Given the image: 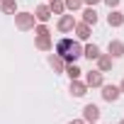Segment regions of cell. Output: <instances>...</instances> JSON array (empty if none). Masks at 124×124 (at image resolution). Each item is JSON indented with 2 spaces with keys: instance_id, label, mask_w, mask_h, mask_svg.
I'll return each instance as SVG.
<instances>
[{
  "instance_id": "cell-1",
  "label": "cell",
  "mask_w": 124,
  "mask_h": 124,
  "mask_svg": "<svg viewBox=\"0 0 124 124\" xmlns=\"http://www.w3.org/2000/svg\"><path fill=\"white\" fill-rule=\"evenodd\" d=\"M56 54L63 58V61L73 63L76 58H80V56H83V46H80L78 41H73V39H61V41L56 44Z\"/></svg>"
},
{
  "instance_id": "cell-2",
  "label": "cell",
  "mask_w": 124,
  "mask_h": 124,
  "mask_svg": "<svg viewBox=\"0 0 124 124\" xmlns=\"http://www.w3.org/2000/svg\"><path fill=\"white\" fill-rule=\"evenodd\" d=\"M34 15L32 12H17L15 15V24H17V29H22V32H27V29H34Z\"/></svg>"
},
{
  "instance_id": "cell-3",
  "label": "cell",
  "mask_w": 124,
  "mask_h": 124,
  "mask_svg": "<svg viewBox=\"0 0 124 124\" xmlns=\"http://www.w3.org/2000/svg\"><path fill=\"white\" fill-rule=\"evenodd\" d=\"M97 119H100V109H97V105H85V109H83V122L90 124V122H97Z\"/></svg>"
},
{
  "instance_id": "cell-4",
  "label": "cell",
  "mask_w": 124,
  "mask_h": 124,
  "mask_svg": "<svg viewBox=\"0 0 124 124\" xmlns=\"http://www.w3.org/2000/svg\"><path fill=\"white\" fill-rule=\"evenodd\" d=\"M85 85L88 88H100L102 85V71H90L85 76Z\"/></svg>"
},
{
  "instance_id": "cell-5",
  "label": "cell",
  "mask_w": 124,
  "mask_h": 124,
  "mask_svg": "<svg viewBox=\"0 0 124 124\" xmlns=\"http://www.w3.org/2000/svg\"><path fill=\"white\" fill-rule=\"evenodd\" d=\"M71 29H76V20L73 15H63L58 20V32H71Z\"/></svg>"
},
{
  "instance_id": "cell-6",
  "label": "cell",
  "mask_w": 124,
  "mask_h": 124,
  "mask_svg": "<svg viewBox=\"0 0 124 124\" xmlns=\"http://www.w3.org/2000/svg\"><path fill=\"white\" fill-rule=\"evenodd\" d=\"M102 97H105L107 102H114V100L119 97V88H117V85H102Z\"/></svg>"
},
{
  "instance_id": "cell-7",
  "label": "cell",
  "mask_w": 124,
  "mask_h": 124,
  "mask_svg": "<svg viewBox=\"0 0 124 124\" xmlns=\"http://www.w3.org/2000/svg\"><path fill=\"white\" fill-rule=\"evenodd\" d=\"M49 66L56 71V73H63L66 71V63H63V58H61L58 54H54V56H49Z\"/></svg>"
},
{
  "instance_id": "cell-8",
  "label": "cell",
  "mask_w": 124,
  "mask_h": 124,
  "mask_svg": "<svg viewBox=\"0 0 124 124\" xmlns=\"http://www.w3.org/2000/svg\"><path fill=\"white\" fill-rule=\"evenodd\" d=\"M85 90H88V85H85V83H80L78 78H76V80H71V93H73V97H83V95H85Z\"/></svg>"
},
{
  "instance_id": "cell-9",
  "label": "cell",
  "mask_w": 124,
  "mask_h": 124,
  "mask_svg": "<svg viewBox=\"0 0 124 124\" xmlns=\"http://www.w3.org/2000/svg\"><path fill=\"white\" fill-rule=\"evenodd\" d=\"M107 22H109V27H122V24H124V15L117 12V10H112V12L107 15Z\"/></svg>"
},
{
  "instance_id": "cell-10",
  "label": "cell",
  "mask_w": 124,
  "mask_h": 124,
  "mask_svg": "<svg viewBox=\"0 0 124 124\" xmlns=\"http://www.w3.org/2000/svg\"><path fill=\"white\" fill-rule=\"evenodd\" d=\"M107 49H109V54H112L114 58H119V56H124V44H122L119 39H114V41H109V46H107Z\"/></svg>"
},
{
  "instance_id": "cell-11",
  "label": "cell",
  "mask_w": 124,
  "mask_h": 124,
  "mask_svg": "<svg viewBox=\"0 0 124 124\" xmlns=\"http://www.w3.org/2000/svg\"><path fill=\"white\" fill-rule=\"evenodd\" d=\"M76 34H78V39H83V41H85V39L90 37V24H85V22H80V24H78V22H76Z\"/></svg>"
},
{
  "instance_id": "cell-12",
  "label": "cell",
  "mask_w": 124,
  "mask_h": 124,
  "mask_svg": "<svg viewBox=\"0 0 124 124\" xmlns=\"http://www.w3.org/2000/svg\"><path fill=\"white\" fill-rule=\"evenodd\" d=\"M49 10H51V15H63L66 5H63V0H51V3H49Z\"/></svg>"
},
{
  "instance_id": "cell-13",
  "label": "cell",
  "mask_w": 124,
  "mask_h": 124,
  "mask_svg": "<svg viewBox=\"0 0 124 124\" xmlns=\"http://www.w3.org/2000/svg\"><path fill=\"white\" fill-rule=\"evenodd\" d=\"M34 17H37L39 22H46V20L51 17V10H49V5H39V8H37V15H34Z\"/></svg>"
},
{
  "instance_id": "cell-14",
  "label": "cell",
  "mask_w": 124,
  "mask_h": 124,
  "mask_svg": "<svg viewBox=\"0 0 124 124\" xmlns=\"http://www.w3.org/2000/svg\"><path fill=\"white\" fill-rule=\"evenodd\" d=\"M97 66H100L102 73L109 71V68H112V56H102V54H100V56H97Z\"/></svg>"
},
{
  "instance_id": "cell-15",
  "label": "cell",
  "mask_w": 124,
  "mask_h": 124,
  "mask_svg": "<svg viewBox=\"0 0 124 124\" xmlns=\"http://www.w3.org/2000/svg\"><path fill=\"white\" fill-rule=\"evenodd\" d=\"M83 22H85V24H95V22H97V12H95V8H88V10L83 12Z\"/></svg>"
},
{
  "instance_id": "cell-16",
  "label": "cell",
  "mask_w": 124,
  "mask_h": 124,
  "mask_svg": "<svg viewBox=\"0 0 124 124\" xmlns=\"http://www.w3.org/2000/svg\"><path fill=\"white\" fill-rule=\"evenodd\" d=\"M37 49H41V51H49V49H51V39H49V34L37 37Z\"/></svg>"
},
{
  "instance_id": "cell-17",
  "label": "cell",
  "mask_w": 124,
  "mask_h": 124,
  "mask_svg": "<svg viewBox=\"0 0 124 124\" xmlns=\"http://www.w3.org/2000/svg\"><path fill=\"white\" fill-rule=\"evenodd\" d=\"M83 56H85V58H90V61H93V58H97V56H100V49H97V46H95V44H88V46H85V49H83Z\"/></svg>"
},
{
  "instance_id": "cell-18",
  "label": "cell",
  "mask_w": 124,
  "mask_h": 124,
  "mask_svg": "<svg viewBox=\"0 0 124 124\" xmlns=\"http://www.w3.org/2000/svg\"><path fill=\"white\" fill-rule=\"evenodd\" d=\"M66 73L71 76V80H76V78H80V73H83V71H80L76 63H68V66H66Z\"/></svg>"
},
{
  "instance_id": "cell-19",
  "label": "cell",
  "mask_w": 124,
  "mask_h": 124,
  "mask_svg": "<svg viewBox=\"0 0 124 124\" xmlns=\"http://www.w3.org/2000/svg\"><path fill=\"white\" fill-rule=\"evenodd\" d=\"M17 10V3H15V0H3V12H15Z\"/></svg>"
},
{
  "instance_id": "cell-20",
  "label": "cell",
  "mask_w": 124,
  "mask_h": 124,
  "mask_svg": "<svg viewBox=\"0 0 124 124\" xmlns=\"http://www.w3.org/2000/svg\"><path fill=\"white\" fill-rule=\"evenodd\" d=\"M63 5H66V10H78V8L83 5V0H66Z\"/></svg>"
},
{
  "instance_id": "cell-21",
  "label": "cell",
  "mask_w": 124,
  "mask_h": 124,
  "mask_svg": "<svg viewBox=\"0 0 124 124\" xmlns=\"http://www.w3.org/2000/svg\"><path fill=\"white\" fill-rule=\"evenodd\" d=\"M37 34H39V37H41V34H49V27H46V24H39V27H37Z\"/></svg>"
},
{
  "instance_id": "cell-22",
  "label": "cell",
  "mask_w": 124,
  "mask_h": 124,
  "mask_svg": "<svg viewBox=\"0 0 124 124\" xmlns=\"http://www.w3.org/2000/svg\"><path fill=\"white\" fill-rule=\"evenodd\" d=\"M105 3H107L109 8H117V5H119V0H105Z\"/></svg>"
},
{
  "instance_id": "cell-23",
  "label": "cell",
  "mask_w": 124,
  "mask_h": 124,
  "mask_svg": "<svg viewBox=\"0 0 124 124\" xmlns=\"http://www.w3.org/2000/svg\"><path fill=\"white\" fill-rule=\"evenodd\" d=\"M83 3H88V5H93V8H95V5L100 3V0H83Z\"/></svg>"
},
{
  "instance_id": "cell-24",
  "label": "cell",
  "mask_w": 124,
  "mask_h": 124,
  "mask_svg": "<svg viewBox=\"0 0 124 124\" xmlns=\"http://www.w3.org/2000/svg\"><path fill=\"white\" fill-rule=\"evenodd\" d=\"M71 124H85V122H83V119H76V122H71Z\"/></svg>"
},
{
  "instance_id": "cell-25",
  "label": "cell",
  "mask_w": 124,
  "mask_h": 124,
  "mask_svg": "<svg viewBox=\"0 0 124 124\" xmlns=\"http://www.w3.org/2000/svg\"><path fill=\"white\" fill-rule=\"evenodd\" d=\"M119 93H124V80H122V85H119Z\"/></svg>"
},
{
  "instance_id": "cell-26",
  "label": "cell",
  "mask_w": 124,
  "mask_h": 124,
  "mask_svg": "<svg viewBox=\"0 0 124 124\" xmlns=\"http://www.w3.org/2000/svg\"><path fill=\"white\" fill-rule=\"evenodd\" d=\"M119 124H124V119H122V122H119Z\"/></svg>"
},
{
  "instance_id": "cell-27",
  "label": "cell",
  "mask_w": 124,
  "mask_h": 124,
  "mask_svg": "<svg viewBox=\"0 0 124 124\" xmlns=\"http://www.w3.org/2000/svg\"><path fill=\"white\" fill-rule=\"evenodd\" d=\"M90 124H95V122H90Z\"/></svg>"
},
{
  "instance_id": "cell-28",
  "label": "cell",
  "mask_w": 124,
  "mask_h": 124,
  "mask_svg": "<svg viewBox=\"0 0 124 124\" xmlns=\"http://www.w3.org/2000/svg\"><path fill=\"white\" fill-rule=\"evenodd\" d=\"M0 3H3V0H0Z\"/></svg>"
}]
</instances>
